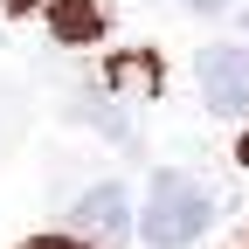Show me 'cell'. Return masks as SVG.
<instances>
[{
    "instance_id": "obj_1",
    "label": "cell",
    "mask_w": 249,
    "mask_h": 249,
    "mask_svg": "<svg viewBox=\"0 0 249 249\" xmlns=\"http://www.w3.org/2000/svg\"><path fill=\"white\" fill-rule=\"evenodd\" d=\"M214 222V194L194 180V173H152V194H145V214H139V235L152 249H187V242H201Z\"/></svg>"
},
{
    "instance_id": "obj_2",
    "label": "cell",
    "mask_w": 249,
    "mask_h": 249,
    "mask_svg": "<svg viewBox=\"0 0 249 249\" xmlns=\"http://www.w3.org/2000/svg\"><path fill=\"white\" fill-rule=\"evenodd\" d=\"M194 76H201L208 111H222V118H242V111H249V49H242V42H214V49H201Z\"/></svg>"
},
{
    "instance_id": "obj_3",
    "label": "cell",
    "mask_w": 249,
    "mask_h": 249,
    "mask_svg": "<svg viewBox=\"0 0 249 249\" xmlns=\"http://www.w3.org/2000/svg\"><path fill=\"white\" fill-rule=\"evenodd\" d=\"M76 229H83V235H97V242H118L124 229H132V201H124V187H118V180L90 187V194L76 201Z\"/></svg>"
},
{
    "instance_id": "obj_4",
    "label": "cell",
    "mask_w": 249,
    "mask_h": 249,
    "mask_svg": "<svg viewBox=\"0 0 249 249\" xmlns=\"http://www.w3.org/2000/svg\"><path fill=\"white\" fill-rule=\"evenodd\" d=\"M49 35L55 42H97L104 35V0H49Z\"/></svg>"
},
{
    "instance_id": "obj_5",
    "label": "cell",
    "mask_w": 249,
    "mask_h": 249,
    "mask_svg": "<svg viewBox=\"0 0 249 249\" xmlns=\"http://www.w3.org/2000/svg\"><path fill=\"white\" fill-rule=\"evenodd\" d=\"M111 83H132V90H160V62H152V55H118V62H111Z\"/></svg>"
},
{
    "instance_id": "obj_6",
    "label": "cell",
    "mask_w": 249,
    "mask_h": 249,
    "mask_svg": "<svg viewBox=\"0 0 249 249\" xmlns=\"http://www.w3.org/2000/svg\"><path fill=\"white\" fill-rule=\"evenodd\" d=\"M21 249H90V242H70V235H42V242H21Z\"/></svg>"
},
{
    "instance_id": "obj_7",
    "label": "cell",
    "mask_w": 249,
    "mask_h": 249,
    "mask_svg": "<svg viewBox=\"0 0 249 249\" xmlns=\"http://www.w3.org/2000/svg\"><path fill=\"white\" fill-rule=\"evenodd\" d=\"M187 7H201V14H222V7H229V0H187Z\"/></svg>"
}]
</instances>
